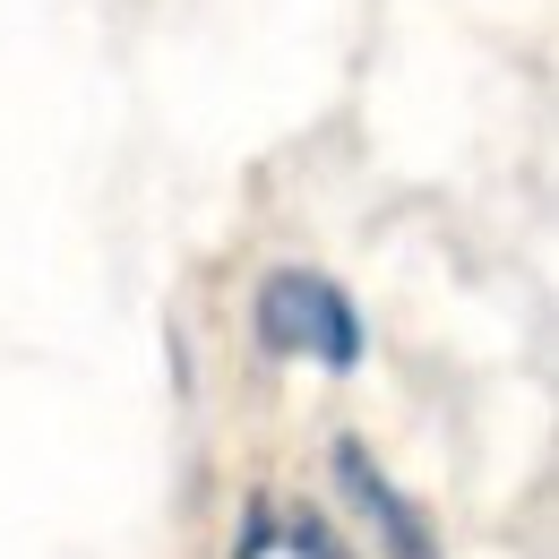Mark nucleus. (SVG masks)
<instances>
[{
    "mask_svg": "<svg viewBox=\"0 0 559 559\" xmlns=\"http://www.w3.org/2000/svg\"><path fill=\"white\" fill-rule=\"evenodd\" d=\"M250 319H259V345L267 353H310L328 370L361 361V310L328 276H310V267H276V276L259 284V310Z\"/></svg>",
    "mask_w": 559,
    "mask_h": 559,
    "instance_id": "1",
    "label": "nucleus"
},
{
    "mask_svg": "<svg viewBox=\"0 0 559 559\" xmlns=\"http://www.w3.org/2000/svg\"><path fill=\"white\" fill-rule=\"evenodd\" d=\"M336 483H345V499L379 525V543H388V559H439V534H430V516H421L405 490L388 483L379 465H370V448L361 439H336Z\"/></svg>",
    "mask_w": 559,
    "mask_h": 559,
    "instance_id": "2",
    "label": "nucleus"
}]
</instances>
